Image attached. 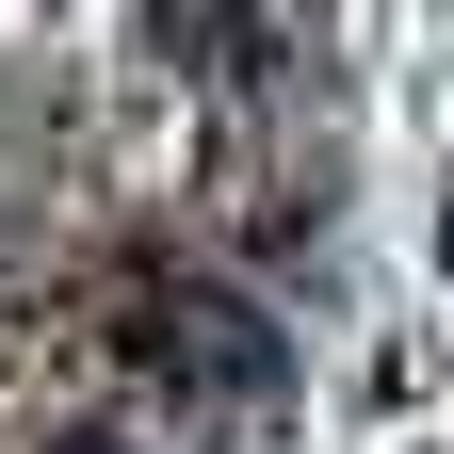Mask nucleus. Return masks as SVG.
Wrapping results in <instances>:
<instances>
[{"instance_id": "obj_1", "label": "nucleus", "mask_w": 454, "mask_h": 454, "mask_svg": "<svg viewBox=\"0 0 454 454\" xmlns=\"http://www.w3.org/2000/svg\"><path fill=\"white\" fill-rule=\"evenodd\" d=\"M146 340H162V373H211V389H276V325H260L244 293H211V276H195V293H162V309H146Z\"/></svg>"}, {"instance_id": "obj_2", "label": "nucleus", "mask_w": 454, "mask_h": 454, "mask_svg": "<svg viewBox=\"0 0 454 454\" xmlns=\"http://www.w3.org/2000/svg\"><path fill=\"white\" fill-rule=\"evenodd\" d=\"M66 454H130V438H66Z\"/></svg>"}, {"instance_id": "obj_3", "label": "nucleus", "mask_w": 454, "mask_h": 454, "mask_svg": "<svg viewBox=\"0 0 454 454\" xmlns=\"http://www.w3.org/2000/svg\"><path fill=\"white\" fill-rule=\"evenodd\" d=\"M438 260H454V227H438Z\"/></svg>"}]
</instances>
